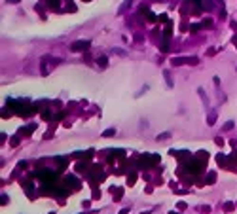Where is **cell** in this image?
Returning a JSON list of instances; mask_svg holds the SVG:
<instances>
[{
	"label": "cell",
	"mask_w": 237,
	"mask_h": 214,
	"mask_svg": "<svg viewBox=\"0 0 237 214\" xmlns=\"http://www.w3.org/2000/svg\"><path fill=\"white\" fill-rule=\"evenodd\" d=\"M99 65L105 68V66H106V57H101V59H99Z\"/></svg>",
	"instance_id": "cell-5"
},
{
	"label": "cell",
	"mask_w": 237,
	"mask_h": 214,
	"mask_svg": "<svg viewBox=\"0 0 237 214\" xmlns=\"http://www.w3.org/2000/svg\"><path fill=\"white\" fill-rule=\"evenodd\" d=\"M214 119H216V116H214V114H211V116H209V125H214Z\"/></svg>",
	"instance_id": "cell-7"
},
{
	"label": "cell",
	"mask_w": 237,
	"mask_h": 214,
	"mask_svg": "<svg viewBox=\"0 0 237 214\" xmlns=\"http://www.w3.org/2000/svg\"><path fill=\"white\" fill-rule=\"evenodd\" d=\"M201 6H203V8H207V10H211V8H213V6L209 4V0H201Z\"/></svg>",
	"instance_id": "cell-4"
},
{
	"label": "cell",
	"mask_w": 237,
	"mask_h": 214,
	"mask_svg": "<svg viewBox=\"0 0 237 214\" xmlns=\"http://www.w3.org/2000/svg\"><path fill=\"white\" fill-rule=\"evenodd\" d=\"M131 2H133V0H125V4H123V6L120 8V13L125 12V8H129V6H131Z\"/></svg>",
	"instance_id": "cell-3"
},
{
	"label": "cell",
	"mask_w": 237,
	"mask_h": 214,
	"mask_svg": "<svg viewBox=\"0 0 237 214\" xmlns=\"http://www.w3.org/2000/svg\"><path fill=\"white\" fill-rule=\"evenodd\" d=\"M112 135H116V129H106V131L102 133V137H112Z\"/></svg>",
	"instance_id": "cell-2"
},
{
	"label": "cell",
	"mask_w": 237,
	"mask_h": 214,
	"mask_svg": "<svg viewBox=\"0 0 237 214\" xmlns=\"http://www.w3.org/2000/svg\"><path fill=\"white\" fill-rule=\"evenodd\" d=\"M169 137H171V135H169V133H163V135H159L158 138H159V140H167Z\"/></svg>",
	"instance_id": "cell-6"
},
{
	"label": "cell",
	"mask_w": 237,
	"mask_h": 214,
	"mask_svg": "<svg viewBox=\"0 0 237 214\" xmlns=\"http://www.w3.org/2000/svg\"><path fill=\"white\" fill-rule=\"evenodd\" d=\"M231 127H233V121H228V123H226V125H224V129H226V131H230V129H231Z\"/></svg>",
	"instance_id": "cell-8"
},
{
	"label": "cell",
	"mask_w": 237,
	"mask_h": 214,
	"mask_svg": "<svg viewBox=\"0 0 237 214\" xmlns=\"http://www.w3.org/2000/svg\"><path fill=\"white\" fill-rule=\"evenodd\" d=\"M8 2H10V4H17L19 0H8Z\"/></svg>",
	"instance_id": "cell-9"
},
{
	"label": "cell",
	"mask_w": 237,
	"mask_h": 214,
	"mask_svg": "<svg viewBox=\"0 0 237 214\" xmlns=\"http://www.w3.org/2000/svg\"><path fill=\"white\" fill-rule=\"evenodd\" d=\"M87 48H89V42L84 40V42H74L72 44V51H85Z\"/></svg>",
	"instance_id": "cell-1"
}]
</instances>
